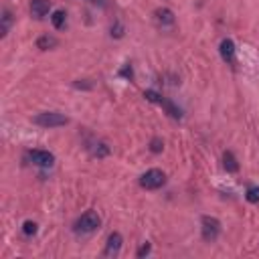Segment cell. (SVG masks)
Instances as JSON below:
<instances>
[{
  "instance_id": "6da1fadb",
  "label": "cell",
  "mask_w": 259,
  "mask_h": 259,
  "mask_svg": "<svg viewBox=\"0 0 259 259\" xmlns=\"http://www.w3.org/2000/svg\"><path fill=\"white\" fill-rule=\"evenodd\" d=\"M144 97H146L148 101H152V103L162 105V107H164V111H166L172 119H182V109H180L174 101H170V99L162 97L160 93H156V91H152V89H146V91H144Z\"/></svg>"
},
{
  "instance_id": "7a4b0ae2",
  "label": "cell",
  "mask_w": 259,
  "mask_h": 259,
  "mask_svg": "<svg viewBox=\"0 0 259 259\" xmlns=\"http://www.w3.org/2000/svg\"><path fill=\"white\" fill-rule=\"evenodd\" d=\"M99 225H101L99 214H97L95 210H87V212H83V214L77 219V223H75V233L89 235V233L97 231V229H99Z\"/></svg>"
},
{
  "instance_id": "3957f363",
  "label": "cell",
  "mask_w": 259,
  "mask_h": 259,
  "mask_svg": "<svg viewBox=\"0 0 259 259\" xmlns=\"http://www.w3.org/2000/svg\"><path fill=\"white\" fill-rule=\"evenodd\" d=\"M36 125L40 127H61V125H67L69 123V117L59 113V111H42L38 115H34L32 119Z\"/></svg>"
},
{
  "instance_id": "277c9868",
  "label": "cell",
  "mask_w": 259,
  "mask_h": 259,
  "mask_svg": "<svg viewBox=\"0 0 259 259\" xmlns=\"http://www.w3.org/2000/svg\"><path fill=\"white\" fill-rule=\"evenodd\" d=\"M166 184V174L158 168H150L140 176V186L146 190H156Z\"/></svg>"
},
{
  "instance_id": "5b68a950",
  "label": "cell",
  "mask_w": 259,
  "mask_h": 259,
  "mask_svg": "<svg viewBox=\"0 0 259 259\" xmlns=\"http://www.w3.org/2000/svg\"><path fill=\"white\" fill-rule=\"evenodd\" d=\"M200 235H202V239H204L206 243L217 241L219 235H221V221H219L217 217L204 214V217L200 219Z\"/></svg>"
},
{
  "instance_id": "8992f818",
  "label": "cell",
  "mask_w": 259,
  "mask_h": 259,
  "mask_svg": "<svg viewBox=\"0 0 259 259\" xmlns=\"http://www.w3.org/2000/svg\"><path fill=\"white\" fill-rule=\"evenodd\" d=\"M154 22H156V26H158V28L168 30V28H172V26H174L176 18H174V12H172L170 8L162 6V8H156V10H154Z\"/></svg>"
},
{
  "instance_id": "52a82bcc",
  "label": "cell",
  "mask_w": 259,
  "mask_h": 259,
  "mask_svg": "<svg viewBox=\"0 0 259 259\" xmlns=\"http://www.w3.org/2000/svg\"><path fill=\"white\" fill-rule=\"evenodd\" d=\"M121 245H123V239H121V235L117 233V231H113L109 237H107V243H105V247H103V257H109V259H113V257H117L119 255V251H121Z\"/></svg>"
},
{
  "instance_id": "ba28073f",
  "label": "cell",
  "mask_w": 259,
  "mask_h": 259,
  "mask_svg": "<svg viewBox=\"0 0 259 259\" xmlns=\"http://www.w3.org/2000/svg\"><path fill=\"white\" fill-rule=\"evenodd\" d=\"M28 158L34 166H40V168H51L55 164V156L49 150H30Z\"/></svg>"
},
{
  "instance_id": "9c48e42d",
  "label": "cell",
  "mask_w": 259,
  "mask_h": 259,
  "mask_svg": "<svg viewBox=\"0 0 259 259\" xmlns=\"http://www.w3.org/2000/svg\"><path fill=\"white\" fill-rule=\"evenodd\" d=\"M85 148L89 150V154L93 158H105V156H109V146L105 142H101V140H87V146Z\"/></svg>"
},
{
  "instance_id": "30bf717a",
  "label": "cell",
  "mask_w": 259,
  "mask_h": 259,
  "mask_svg": "<svg viewBox=\"0 0 259 259\" xmlns=\"http://www.w3.org/2000/svg\"><path fill=\"white\" fill-rule=\"evenodd\" d=\"M219 53H221V57H223L225 63H235V53H237V49H235V42H233L231 38H223V40H221Z\"/></svg>"
},
{
  "instance_id": "8fae6325",
  "label": "cell",
  "mask_w": 259,
  "mask_h": 259,
  "mask_svg": "<svg viewBox=\"0 0 259 259\" xmlns=\"http://www.w3.org/2000/svg\"><path fill=\"white\" fill-rule=\"evenodd\" d=\"M51 10V0H30V12L34 18L47 16Z\"/></svg>"
},
{
  "instance_id": "7c38bea8",
  "label": "cell",
  "mask_w": 259,
  "mask_h": 259,
  "mask_svg": "<svg viewBox=\"0 0 259 259\" xmlns=\"http://www.w3.org/2000/svg\"><path fill=\"white\" fill-rule=\"evenodd\" d=\"M223 166H225L227 172H237V170H239V162H237V158L233 156V152H225V154H223Z\"/></svg>"
},
{
  "instance_id": "4fadbf2b",
  "label": "cell",
  "mask_w": 259,
  "mask_h": 259,
  "mask_svg": "<svg viewBox=\"0 0 259 259\" xmlns=\"http://www.w3.org/2000/svg\"><path fill=\"white\" fill-rule=\"evenodd\" d=\"M53 47H57V38H55V36L42 34V36L36 38V49H40V51H49V49H53Z\"/></svg>"
},
{
  "instance_id": "5bb4252c",
  "label": "cell",
  "mask_w": 259,
  "mask_h": 259,
  "mask_svg": "<svg viewBox=\"0 0 259 259\" xmlns=\"http://www.w3.org/2000/svg\"><path fill=\"white\" fill-rule=\"evenodd\" d=\"M65 20H67L65 10H55L53 16H51V22H53V26H55L57 30H61V28L65 26Z\"/></svg>"
},
{
  "instance_id": "9a60e30c",
  "label": "cell",
  "mask_w": 259,
  "mask_h": 259,
  "mask_svg": "<svg viewBox=\"0 0 259 259\" xmlns=\"http://www.w3.org/2000/svg\"><path fill=\"white\" fill-rule=\"evenodd\" d=\"M10 24H12V14H10V10H8V8H4V10H2V28H0V34H2V36H6V34H8Z\"/></svg>"
},
{
  "instance_id": "2e32d148",
  "label": "cell",
  "mask_w": 259,
  "mask_h": 259,
  "mask_svg": "<svg viewBox=\"0 0 259 259\" xmlns=\"http://www.w3.org/2000/svg\"><path fill=\"white\" fill-rule=\"evenodd\" d=\"M36 231H38V225H36L34 221H24V223H22V233H24L26 237L36 235Z\"/></svg>"
},
{
  "instance_id": "e0dca14e",
  "label": "cell",
  "mask_w": 259,
  "mask_h": 259,
  "mask_svg": "<svg viewBox=\"0 0 259 259\" xmlns=\"http://www.w3.org/2000/svg\"><path fill=\"white\" fill-rule=\"evenodd\" d=\"M245 198H247L249 202L257 204V202H259V186H249L247 192H245Z\"/></svg>"
},
{
  "instance_id": "ac0fdd59",
  "label": "cell",
  "mask_w": 259,
  "mask_h": 259,
  "mask_svg": "<svg viewBox=\"0 0 259 259\" xmlns=\"http://www.w3.org/2000/svg\"><path fill=\"white\" fill-rule=\"evenodd\" d=\"M162 148H164V142H162L160 138H154V140L150 142V150H152L154 154H158V152H162Z\"/></svg>"
},
{
  "instance_id": "d6986e66",
  "label": "cell",
  "mask_w": 259,
  "mask_h": 259,
  "mask_svg": "<svg viewBox=\"0 0 259 259\" xmlns=\"http://www.w3.org/2000/svg\"><path fill=\"white\" fill-rule=\"evenodd\" d=\"M150 251H152V245H150V243L146 241V243H144V245H142V247H140V249L136 251V257H140V259H142V257L150 255Z\"/></svg>"
},
{
  "instance_id": "ffe728a7",
  "label": "cell",
  "mask_w": 259,
  "mask_h": 259,
  "mask_svg": "<svg viewBox=\"0 0 259 259\" xmlns=\"http://www.w3.org/2000/svg\"><path fill=\"white\" fill-rule=\"evenodd\" d=\"M111 36H115V38L123 36V26H121L119 20H115V26H111Z\"/></svg>"
},
{
  "instance_id": "44dd1931",
  "label": "cell",
  "mask_w": 259,
  "mask_h": 259,
  "mask_svg": "<svg viewBox=\"0 0 259 259\" xmlns=\"http://www.w3.org/2000/svg\"><path fill=\"white\" fill-rule=\"evenodd\" d=\"M119 75H123V77H130V79H132V67H130V65H125V67L119 71Z\"/></svg>"
},
{
  "instance_id": "7402d4cb",
  "label": "cell",
  "mask_w": 259,
  "mask_h": 259,
  "mask_svg": "<svg viewBox=\"0 0 259 259\" xmlns=\"http://www.w3.org/2000/svg\"><path fill=\"white\" fill-rule=\"evenodd\" d=\"M89 2H93V4H99V6H105V0H89Z\"/></svg>"
}]
</instances>
